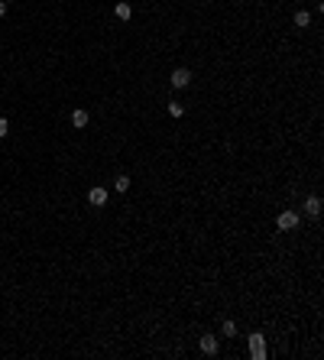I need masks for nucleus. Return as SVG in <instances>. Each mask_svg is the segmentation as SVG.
Wrapping results in <instances>:
<instances>
[{
    "label": "nucleus",
    "mask_w": 324,
    "mask_h": 360,
    "mask_svg": "<svg viewBox=\"0 0 324 360\" xmlns=\"http://www.w3.org/2000/svg\"><path fill=\"white\" fill-rule=\"evenodd\" d=\"M298 211H279V218H276V227L279 230H295L298 227Z\"/></svg>",
    "instance_id": "f257e3e1"
},
{
    "label": "nucleus",
    "mask_w": 324,
    "mask_h": 360,
    "mask_svg": "<svg viewBox=\"0 0 324 360\" xmlns=\"http://www.w3.org/2000/svg\"><path fill=\"white\" fill-rule=\"evenodd\" d=\"M250 357H256V360L266 357V341H262V334H250Z\"/></svg>",
    "instance_id": "f03ea898"
},
{
    "label": "nucleus",
    "mask_w": 324,
    "mask_h": 360,
    "mask_svg": "<svg viewBox=\"0 0 324 360\" xmlns=\"http://www.w3.org/2000/svg\"><path fill=\"white\" fill-rule=\"evenodd\" d=\"M169 81H172V88H188V85H192V71H188V68H175Z\"/></svg>",
    "instance_id": "7ed1b4c3"
},
{
    "label": "nucleus",
    "mask_w": 324,
    "mask_h": 360,
    "mask_svg": "<svg viewBox=\"0 0 324 360\" xmlns=\"http://www.w3.org/2000/svg\"><path fill=\"white\" fill-rule=\"evenodd\" d=\"M217 347H221V344H217L214 334H201V354H204V357H214Z\"/></svg>",
    "instance_id": "20e7f679"
},
{
    "label": "nucleus",
    "mask_w": 324,
    "mask_h": 360,
    "mask_svg": "<svg viewBox=\"0 0 324 360\" xmlns=\"http://www.w3.org/2000/svg\"><path fill=\"white\" fill-rule=\"evenodd\" d=\"M88 201H91L94 208H100V204H107V188H100V185H94L91 192H88Z\"/></svg>",
    "instance_id": "39448f33"
},
{
    "label": "nucleus",
    "mask_w": 324,
    "mask_h": 360,
    "mask_svg": "<svg viewBox=\"0 0 324 360\" xmlns=\"http://www.w3.org/2000/svg\"><path fill=\"white\" fill-rule=\"evenodd\" d=\"M305 214H308V218H318V214H321V198L318 195L305 198Z\"/></svg>",
    "instance_id": "423d86ee"
},
{
    "label": "nucleus",
    "mask_w": 324,
    "mask_h": 360,
    "mask_svg": "<svg viewBox=\"0 0 324 360\" xmlns=\"http://www.w3.org/2000/svg\"><path fill=\"white\" fill-rule=\"evenodd\" d=\"M114 13H117V20H124V23H127V20H130V16H133V7H130V3H127V0H120V3H117V7H114Z\"/></svg>",
    "instance_id": "0eeeda50"
},
{
    "label": "nucleus",
    "mask_w": 324,
    "mask_h": 360,
    "mask_svg": "<svg viewBox=\"0 0 324 360\" xmlns=\"http://www.w3.org/2000/svg\"><path fill=\"white\" fill-rule=\"evenodd\" d=\"M71 127L85 130V127H88V110H71Z\"/></svg>",
    "instance_id": "6e6552de"
},
{
    "label": "nucleus",
    "mask_w": 324,
    "mask_h": 360,
    "mask_svg": "<svg viewBox=\"0 0 324 360\" xmlns=\"http://www.w3.org/2000/svg\"><path fill=\"white\" fill-rule=\"evenodd\" d=\"M308 23H311V13H308V10H298V13H295V26H298V30H305Z\"/></svg>",
    "instance_id": "1a4fd4ad"
},
{
    "label": "nucleus",
    "mask_w": 324,
    "mask_h": 360,
    "mask_svg": "<svg viewBox=\"0 0 324 360\" xmlns=\"http://www.w3.org/2000/svg\"><path fill=\"white\" fill-rule=\"evenodd\" d=\"M114 188L120 192V195H124L127 188H130V175H117V179H114Z\"/></svg>",
    "instance_id": "9d476101"
},
{
    "label": "nucleus",
    "mask_w": 324,
    "mask_h": 360,
    "mask_svg": "<svg viewBox=\"0 0 324 360\" xmlns=\"http://www.w3.org/2000/svg\"><path fill=\"white\" fill-rule=\"evenodd\" d=\"M182 114H185V107H182L178 101H172L169 104V117H182Z\"/></svg>",
    "instance_id": "9b49d317"
},
{
    "label": "nucleus",
    "mask_w": 324,
    "mask_h": 360,
    "mask_svg": "<svg viewBox=\"0 0 324 360\" xmlns=\"http://www.w3.org/2000/svg\"><path fill=\"white\" fill-rule=\"evenodd\" d=\"M221 331H224V337H233V334H237V325H233V321H224V328H221Z\"/></svg>",
    "instance_id": "f8f14e48"
},
{
    "label": "nucleus",
    "mask_w": 324,
    "mask_h": 360,
    "mask_svg": "<svg viewBox=\"0 0 324 360\" xmlns=\"http://www.w3.org/2000/svg\"><path fill=\"white\" fill-rule=\"evenodd\" d=\"M10 133V124H7V120H3V117H0V140H3V136H7Z\"/></svg>",
    "instance_id": "ddd939ff"
},
{
    "label": "nucleus",
    "mask_w": 324,
    "mask_h": 360,
    "mask_svg": "<svg viewBox=\"0 0 324 360\" xmlns=\"http://www.w3.org/2000/svg\"><path fill=\"white\" fill-rule=\"evenodd\" d=\"M7 16V0H0V20Z\"/></svg>",
    "instance_id": "4468645a"
}]
</instances>
